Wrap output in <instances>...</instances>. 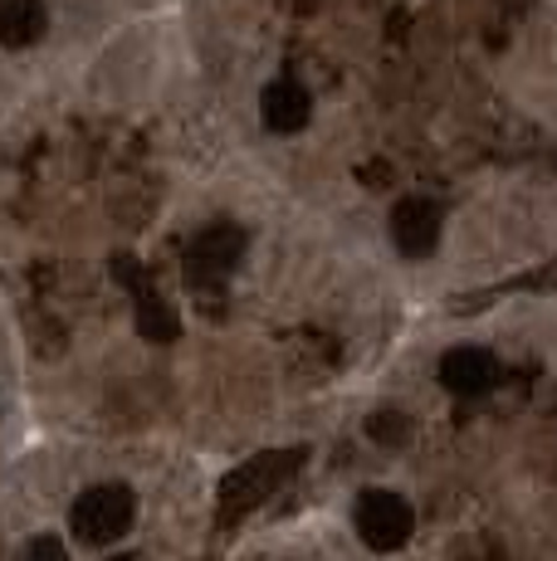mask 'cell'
Instances as JSON below:
<instances>
[{
  "mask_svg": "<svg viewBox=\"0 0 557 561\" xmlns=\"http://www.w3.org/2000/svg\"><path fill=\"white\" fill-rule=\"evenodd\" d=\"M298 463H304V449H270V455L245 459L240 469L225 473V483H220V517L235 523V517H245L250 508H260Z\"/></svg>",
  "mask_w": 557,
  "mask_h": 561,
  "instance_id": "obj_1",
  "label": "cell"
},
{
  "mask_svg": "<svg viewBox=\"0 0 557 561\" xmlns=\"http://www.w3.org/2000/svg\"><path fill=\"white\" fill-rule=\"evenodd\" d=\"M137 517V499L127 483H93L79 493V503L69 508V527L93 547H109L133 527Z\"/></svg>",
  "mask_w": 557,
  "mask_h": 561,
  "instance_id": "obj_2",
  "label": "cell"
},
{
  "mask_svg": "<svg viewBox=\"0 0 557 561\" xmlns=\"http://www.w3.org/2000/svg\"><path fill=\"white\" fill-rule=\"evenodd\" d=\"M352 527L372 552H401L416 533V508L391 489H367L352 508Z\"/></svg>",
  "mask_w": 557,
  "mask_h": 561,
  "instance_id": "obj_3",
  "label": "cell"
},
{
  "mask_svg": "<svg viewBox=\"0 0 557 561\" xmlns=\"http://www.w3.org/2000/svg\"><path fill=\"white\" fill-rule=\"evenodd\" d=\"M240 259H245L240 225H211V230H201L186 250V284L196 288V294H211V288H220L225 278L240 268Z\"/></svg>",
  "mask_w": 557,
  "mask_h": 561,
  "instance_id": "obj_4",
  "label": "cell"
},
{
  "mask_svg": "<svg viewBox=\"0 0 557 561\" xmlns=\"http://www.w3.org/2000/svg\"><path fill=\"white\" fill-rule=\"evenodd\" d=\"M391 240L406 259H425L441 244V205L425 196H406L391 210Z\"/></svg>",
  "mask_w": 557,
  "mask_h": 561,
  "instance_id": "obj_5",
  "label": "cell"
},
{
  "mask_svg": "<svg viewBox=\"0 0 557 561\" xmlns=\"http://www.w3.org/2000/svg\"><path fill=\"white\" fill-rule=\"evenodd\" d=\"M441 386L465 401L489 396L499 386V357L489 347H450L441 357Z\"/></svg>",
  "mask_w": 557,
  "mask_h": 561,
  "instance_id": "obj_6",
  "label": "cell"
},
{
  "mask_svg": "<svg viewBox=\"0 0 557 561\" xmlns=\"http://www.w3.org/2000/svg\"><path fill=\"white\" fill-rule=\"evenodd\" d=\"M260 117H264V127L278 133V137L304 133L308 117H314V99H308V89L298 79H274L270 89L260 93Z\"/></svg>",
  "mask_w": 557,
  "mask_h": 561,
  "instance_id": "obj_7",
  "label": "cell"
},
{
  "mask_svg": "<svg viewBox=\"0 0 557 561\" xmlns=\"http://www.w3.org/2000/svg\"><path fill=\"white\" fill-rule=\"evenodd\" d=\"M49 10L45 0H0V45L5 49H30L35 39H45Z\"/></svg>",
  "mask_w": 557,
  "mask_h": 561,
  "instance_id": "obj_8",
  "label": "cell"
},
{
  "mask_svg": "<svg viewBox=\"0 0 557 561\" xmlns=\"http://www.w3.org/2000/svg\"><path fill=\"white\" fill-rule=\"evenodd\" d=\"M137 332H143L147 342H177V332H181V322H177V312H171V304L162 294H152V284L137 294Z\"/></svg>",
  "mask_w": 557,
  "mask_h": 561,
  "instance_id": "obj_9",
  "label": "cell"
},
{
  "mask_svg": "<svg viewBox=\"0 0 557 561\" xmlns=\"http://www.w3.org/2000/svg\"><path fill=\"white\" fill-rule=\"evenodd\" d=\"M367 435L377 439V445H387V449H401L406 439H411V415H406V410H396V405L372 410V415H367Z\"/></svg>",
  "mask_w": 557,
  "mask_h": 561,
  "instance_id": "obj_10",
  "label": "cell"
},
{
  "mask_svg": "<svg viewBox=\"0 0 557 561\" xmlns=\"http://www.w3.org/2000/svg\"><path fill=\"white\" fill-rule=\"evenodd\" d=\"M20 561H69V547H64L55 533H45V537H30V542H25V552H20Z\"/></svg>",
  "mask_w": 557,
  "mask_h": 561,
  "instance_id": "obj_11",
  "label": "cell"
}]
</instances>
